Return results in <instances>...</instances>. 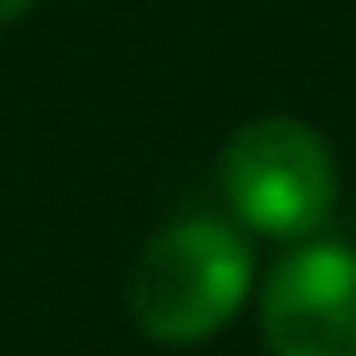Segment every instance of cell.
<instances>
[{
    "instance_id": "1",
    "label": "cell",
    "mask_w": 356,
    "mask_h": 356,
    "mask_svg": "<svg viewBox=\"0 0 356 356\" xmlns=\"http://www.w3.org/2000/svg\"><path fill=\"white\" fill-rule=\"evenodd\" d=\"M256 261L239 228L222 217L167 222L128 273V312L161 345H195L234 323L250 300Z\"/></svg>"
},
{
    "instance_id": "2",
    "label": "cell",
    "mask_w": 356,
    "mask_h": 356,
    "mask_svg": "<svg viewBox=\"0 0 356 356\" xmlns=\"http://www.w3.org/2000/svg\"><path fill=\"white\" fill-rule=\"evenodd\" d=\"M217 178L234 217L267 239H312L339 200L334 150L300 117H250L222 145Z\"/></svg>"
},
{
    "instance_id": "3",
    "label": "cell",
    "mask_w": 356,
    "mask_h": 356,
    "mask_svg": "<svg viewBox=\"0 0 356 356\" xmlns=\"http://www.w3.org/2000/svg\"><path fill=\"white\" fill-rule=\"evenodd\" d=\"M273 356H356V245L306 239L261 284Z\"/></svg>"
},
{
    "instance_id": "4",
    "label": "cell",
    "mask_w": 356,
    "mask_h": 356,
    "mask_svg": "<svg viewBox=\"0 0 356 356\" xmlns=\"http://www.w3.org/2000/svg\"><path fill=\"white\" fill-rule=\"evenodd\" d=\"M22 11H33V0H0V22H17Z\"/></svg>"
}]
</instances>
